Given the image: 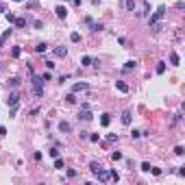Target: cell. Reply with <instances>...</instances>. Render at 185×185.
Listing matches in <instances>:
<instances>
[{
  "mask_svg": "<svg viewBox=\"0 0 185 185\" xmlns=\"http://www.w3.org/2000/svg\"><path fill=\"white\" fill-rule=\"evenodd\" d=\"M98 168H100V163H98V161H89V170H92V174L98 170Z\"/></svg>",
  "mask_w": 185,
  "mask_h": 185,
  "instance_id": "603a6c76",
  "label": "cell"
},
{
  "mask_svg": "<svg viewBox=\"0 0 185 185\" xmlns=\"http://www.w3.org/2000/svg\"><path fill=\"white\" fill-rule=\"evenodd\" d=\"M54 168H57V170H63V159H59V157H54Z\"/></svg>",
  "mask_w": 185,
  "mask_h": 185,
  "instance_id": "44dd1931",
  "label": "cell"
},
{
  "mask_svg": "<svg viewBox=\"0 0 185 185\" xmlns=\"http://www.w3.org/2000/svg\"><path fill=\"white\" fill-rule=\"evenodd\" d=\"M78 118H81V120H85V122H89L94 118V113L89 111V107H81V113H78Z\"/></svg>",
  "mask_w": 185,
  "mask_h": 185,
  "instance_id": "277c9868",
  "label": "cell"
},
{
  "mask_svg": "<svg viewBox=\"0 0 185 185\" xmlns=\"http://www.w3.org/2000/svg\"><path fill=\"white\" fill-rule=\"evenodd\" d=\"M170 63H172V65H181V57H179L176 52L170 54Z\"/></svg>",
  "mask_w": 185,
  "mask_h": 185,
  "instance_id": "2e32d148",
  "label": "cell"
},
{
  "mask_svg": "<svg viewBox=\"0 0 185 185\" xmlns=\"http://www.w3.org/2000/svg\"><path fill=\"white\" fill-rule=\"evenodd\" d=\"M81 65H83V68H89V65H94V59L89 57V54H85V57L81 59Z\"/></svg>",
  "mask_w": 185,
  "mask_h": 185,
  "instance_id": "8fae6325",
  "label": "cell"
},
{
  "mask_svg": "<svg viewBox=\"0 0 185 185\" xmlns=\"http://www.w3.org/2000/svg\"><path fill=\"white\" fill-rule=\"evenodd\" d=\"M122 5L127 11H135V0H122Z\"/></svg>",
  "mask_w": 185,
  "mask_h": 185,
  "instance_id": "7c38bea8",
  "label": "cell"
},
{
  "mask_svg": "<svg viewBox=\"0 0 185 185\" xmlns=\"http://www.w3.org/2000/svg\"><path fill=\"white\" fill-rule=\"evenodd\" d=\"M9 37H11V29H7L5 33L0 35V48H2V44H5V41H7V39H9Z\"/></svg>",
  "mask_w": 185,
  "mask_h": 185,
  "instance_id": "5bb4252c",
  "label": "cell"
},
{
  "mask_svg": "<svg viewBox=\"0 0 185 185\" xmlns=\"http://www.w3.org/2000/svg\"><path fill=\"white\" fill-rule=\"evenodd\" d=\"M89 85L87 83H74L72 85V94H78V92H87Z\"/></svg>",
  "mask_w": 185,
  "mask_h": 185,
  "instance_id": "5b68a950",
  "label": "cell"
},
{
  "mask_svg": "<svg viewBox=\"0 0 185 185\" xmlns=\"http://www.w3.org/2000/svg\"><path fill=\"white\" fill-rule=\"evenodd\" d=\"M109 174H111V179H113V181H118V179H120V174H118L116 170H113V172H109Z\"/></svg>",
  "mask_w": 185,
  "mask_h": 185,
  "instance_id": "f35d334b",
  "label": "cell"
},
{
  "mask_svg": "<svg viewBox=\"0 0 185 185\" xmlns=\"http://www.w3.org/2000/svg\"><path fill=\"white\" fill-rule=\"evenodd\" d=\"M141 170H144V172H150V163H148V161H144V163H141Z\"/></svg>",
  "mask_w": 185,
  "mask_h": 185,
  "instance_id": "d6a6232c",
  "label": "cell"
},
{
  "mask_svg": "<svg viewBox=\"0 0 185 185\" xmlns=\"http://www.w3.org/2000/svg\"><path fill=\"white\" fill-rule=\"evenodd\" d=\"M0 11H7V5L2 2V0H0Z\"/></svg>",
  "mask_w": 185,
  "mask_h": 185,
  "instance_id": "60d3db41",
  "label": "cell"
},
{
  "mask_svg": "<svg viewBox=\"0 0 185 185\" xmlns=\"http://www.w3.org/2000/svg\"><path fill=\"white\" fill-rule=\"evenodd\" d=\"M94 174H96V179H98V181H102V183H107V181L111 179V174H109V170H102V168H98V170L94 172Z\"/></svg>",
  "mask_w": 185,
  "mask_h": 185,
  "instance_id": "3957f363",
  "label": "cell"
},
{
  "mask_svg": "<svg viewBox=\"0 0 185 185\" xmlns=\"http://www.w3.org/2000/svg\"><path fill=\"white\" fill-rule=\"evenodd\" d=\"M48 155L52 157V159H54V157H59V148H50V150H48Z\"/></svg>",
  "mask_w": 185,
  "mask_h": 185,
  "instance_id": "83f0119b",
  "label": "cell"
},
{
  "mask_svg": "<svg viewBox=\"0 0 185 185\" xmlns=\"http://www.w3.org/2000/svg\"><path fill=\"white\" fill-rule=\"evenodd\" d=\"M5 135H7V129H5V127H0V137H5Z\"/></svg>",
  "mask_w": 185,
  "mask_h": 185,
  "instance_id": "ab89813d",
  "label": "cell"
},
{
  "mask_svg": "<svg viewBox=\"0 0 185 185\" xmlns=\"http://www.w3.org/2000/svg\"><path fill=\"white\" fill-rule=\"evenodd\" d=\"M107 139H109V141H118V135H116V133H109Z\"/></svg>",
  "mask_w": 185,
  "mask_h": 185,
  "instance_id": "e575fe53",
  "label": "cell"
},
{
  "mask_svg": "<svg viewBox=\"0 0 185 185\" xmlns=\"http://www.w3.org/2000/svg\"><path fill=\"white\" fill-rule=\"evenodd\" d=\"M87 139H89V141H94V144H96V141L100 139V135H98V133H92V135H87Z\"/></svg>",
  "mask_w": 185,
  "mask_h": 185,
  "instance_id": "d4e9b609",
  "label": "cell"
},
{
  "mask_svg": "<svg viewBox=\"0 0 185 185\" xmlns=\"http://www.w3.org/2000/svg\"><path fill=\"white\" fill-rule=\"evenodd\" d=\"M41 78H44V83H46V81H50L52 76H50V72H44V74H41Z\"/></svg>",
  "mask_w": 185,
  "mask_h": 185,
  "instance_id": "8d00e7d4",
  "label": "cell"
},
{
  "mask_svg": "<svg viewBox=\"0 0 185 185\" xmlns=\"http://www.w3.org/2000/svg\"><path fill=\"white\" fill-rule=\"evenodd\" d=\"M15 2H24V0H15Z\"/></svg>",
  "mask_w": 185,
  "mask_h": 185,
  "instance_id": "7bdbcfd3",
  "label": "cell"
},
{
  "mask_svg": "<svg viewBox=\"0 0 185 185\" xmlns=\"http://www.w3.org/2000/svg\"><path fill=\"white\" fill-rule=\"evenodd\" d=\"M120 120H122V124H124V127H129V124H131V111H124Z\"/></svg>",
  "mask_w": 185,
  "mask_h": 185,
  "instance_id": "4fadbf2b",
  "label": "cell"
},
{
  "mask_svg": "<svg viewBox=\"0 0 185 185\" xmlns=\"http://www.w3.org/2000/svg\"><path fill=\"white\" fill-rule=\"evenodd\" d=\"M59 131H61V133H70V131H72V127H70V122L61 120V122H59Z\"/></svg>",
  "mask_w": 185,
  "mask_h": 185,
  "instance_id": "ba28073f",
  "label": "cell"
},
{
  "mask_svg": "<svg viewBox=\"0 0 185 185\" xmlns=\"http://www.w3.org/2000/svg\"><path fill=\"white\" fill-rule=\"evenodd\" d=\"M163 72H166V63L159 61V63H157V74H163Z\"/></svg>",
  "mask_w": 185,
  "mask_h": 185,
  "instance_id": "7402d4cb",
  "label": "cell"
},
{
  "mask_svg": "<svg viewBox=\"0 0 185 185\" xmlns=\"http://www.w3.org/2000/svg\"><path fill=\"white\" fill-rule=\"evenodd\" d=\"M183 152H185V148H183V146H176V148H174V155H179V157H181Z\"/></svg>",
  "mask_w": 185,
  "mask_h": 185,
  "instance_id": "4dcf8cb0",
  "label": "cell"
},
{
  "mask_svg": "<svg viewBox=\"0 0 185 185\" xmlns=\"http://www.w3.org/2000/svg\"><path fill=\"white\" fill-rule=\"evenodd\" d=\"M35 50H37V52H39V54H44V52H46V50H48V46H46V44H44V41H41V44H37V46H35Z\"/></svg>",
  "mask_w": 185,
  "mask_h": 185,
  "instance_id": "ffe728a7",
  "label": "cell"
},
{
  "mask_svg": "<svg viewBox=\"0 0 185 185\" xmlns=\"http://www.w3.org/2000/svg\"><path fill=\"white\" fill-rule=\"evenodd\" d=\"M13 24L18 26V29H24V26H26V20H24V18H15V22H13Z\"/></svg>",
  "mask_w": 185,
  "mask_h": 185,
  "instance_id": "d6986e66",
  "label": "cell"
},
{
  "mask_svg": "<svg viewBox=\"0 0 185 185\" xmlns=\"http://www.w3.org/2000/svg\"><path fill=\"white\" fill-rule=\"evenodd\" d=\"M70 41H72V44H78V41H81V33H76V31L70 33Z\"/></svg>",
  "mask_w": 185,
  "mask_h": 185,
  "instance_id": "e0dca14e",
  "label": "cell"
},
{
  "mask_svg": "<svg viewBox=\"0 0 185 185\" xmlns=\"http://www.w3.org/2000/svg\"><path fill=\"white\" fill-rule=\"evenodd\" d=\"M131 137H133V139H137V137H141V131H133V133H131Z\"/></svg>",
  "mask_w": 185,
  "mask_h": 185,
  "instance_id": "74e56055",
  "label": "cell"
},
{
  "mask_svg": "<svg viewBox=\"0 0 185 185\" xmlns=\"http://www.w3.org/2000/svg\"><path fill=\"white\" fill-rule=\"evenodd\" d=\"M52 52H54V57H59V59H63L65 54H68V48H65V46H57V48H54Z\"/></svg>",
  "mask_w": 185,
  "mask_h": 185,
  "instance_id": "52a82bcc",
  "label": "cell"
},
{
  "mask_svg": "<svg viewBox=\"0 0 185 185\" xmlns=\"http://www.w3.org/2000/svg\"><path fill=\"white\" fill-rule=\"evenodd\" d=\"M72 2H74V5H76V7H78V5H81V0H72Z\"/></svg>",
  "mask_w": 185,
  "mask_h": 185,
  "instance_id": "b9f144b4",
  "label": "cell"
},
{
  "mask_svg": "<svg viewBox=\"0 0 185 185\" xmlns=\"http://www.w3.org/2000/svg\"><path fill=\"white\" fill-rule=\"evenodd\" d=\"M54 13H57V18H65V15H68V9H65L63 5H59L57 9H54Z\"/></svg>",
  "mask_w": 185,
  "mask_h": 185,
  "instance_id": "30bf717a",
  "label": "cell"
},
{
  "mask_svg": "<svg viewBox=\"0 0 185 185\" xmlns=\"http://www.w3.org/2000/svg\"><path fill=\"white\" fill-rule=\"evenodd\" d=\"M137 65V61L135 59H131V61H127V63H124V72H129V70H133Z\"/></svg>",
  "mask_w": 185,
  "mask_h": 185,
  "instance_id": "ac0fdd59",
  "label": "cell"
},
{
  "mask_svg": "<svg viewBox=\"0 0 185 185\" xmlns=\"http://www.w3.org/2000/svg\"><path fill=\"white\" fill-rule=\"evenodd\" d=\"M116 87H118V89H120V92H124V94H127V92H129V85H127V83H124V81H116Z\"/></svg>",
  "mask_w": 185,
  "mask_h": 185,
  "instance_id": "9a60e30c",
  "label": "cell"
},
{
  "mask_svg": "<svg viewBox=\"0 0 185 185\" xmlns=\"http://www.w3.org/2000/svg\"><path fill=\"white\" fill-rule=\"evenodd\" d=\"M31 85H33V94L37 98L44 96V78H41V74H33V81H31Z\"/></svg>",
  "mask_w": 185,
  "mask_h": 185,
  "instance_id": "6da1fadb",
  "label": "cell"
},
{
  "mask_svg": "<svg viewBox=\"0 0 185 185\" xmlns=\"http://www.w3.org/2000/svg\"><path fill=\"white\" fill-rule=\"evenodd\" d=\"M65 100H68L70 105H74V102H76V96H74V94H68V96H65Z\"/></svg>",
  "mask_w": 185,
  "mask_h": 185,
  "instance_id": "4316f807",
  "label": "cell"
},
{
  "mask_svg": "<svg viewBox=\"0 0 185 185\" xmlns=\"http://www.w3.org/2000/svg\"><path fill=\"white\" fill-rule=\"evenodd\" d=\"M7 105L9 107H13V105H20V94H9V98H7Z\"/></svg>",
  "mask_w": 185,
  "mask_h": 185,
  "instance_id": "8992f818",
  "label": "cell"
},
{
  "mask_svg": "<svg viewBox=\"0 0 185 185\" xmlns=\"http://www.w3.org/2000/svg\"><path fill=\"white\" fill-rule=\"evenodd\" d=\"M7 20H9V24H13L15 22V13H7Z\"/></svg>",
  "mask_w": 185,
  "mask_h": 185,
  "instance_id": "836d02e7",
  "label": "cell"
},
{
  "mask_svg": "<svg viewBox=\"0 0 185 185\" xmlns=\"http://www.w3.org/2000/svg\"><path fill=\"white\" fill-rule=\"evenodd\" d=\"M111 159H113V161H120V159H122V152L113 150V152H111Z\"/></svg>",
  "mask_w": 185,
  "mask_h": 185,
  "instance_id": "484cf974",
  "label": "cell"
},
{
  "mask_svg": "<svg viewBox=\"0 0 185 185\" xmlns=\"http://www.w3.org/2000/svg\"><path fill=\"white\" fill-rule=\"evenodd\" d=\"M150 172H152L155 176H159V174H161V170H159V168H152V166H150Z\"/></svg>",
  "mask_w": 185,
  "mask_h": 185,
  "instance_id": "d590c367",
  "label": "cell"
},
{
  "mask_svg": "<svg viewBox=\"0 0 185 185\" xmlns=\"http://www.w3.org/2000/svg\"><path fill=\"white\" fill-rule=\"evenodd\" d=\"M163 15H166V7L161 5V7H157V11L150 15V18H148V24H150V26H152V24H157L159 20H163Z\"/></svg>",
  "mask_w": 185,
  "mask_h": 185,
  "instance_id": "7a4b0ae2",
  "label": "cell"
},
{
  "mask_svg": "<svg viewBox=\"0 0 185 185\" xmlns=\"http://www.w3.org/2000/svg\"><path fill=\"white\" fill-rule=\"evenodd\" d=\"M20 52H22V50H20V46H15V48L11 50V57H20Z\"/></svg>",
  "mask_w": 185,
  "mask_h": 185,
  "instance_id": "f1b7e54d",
  "label": "cell"
},
{
  "mask_svg": "<svg viewBox=\"0 0 185 185\" xmlns=\"http://www.w3.org/2000/svg\"><path fill=\"white\" fill-rule=\"evenodd\" d=\"M33 26H35V29H44V22H41V20H35Z\"/></svg>",
  "mask_w": 185,
  "mask_h": 185,
  "instance_id": "1f68e13d",
  "label": "cell"
},
{
  "mask_svg": "<svg viewBox=\"0 0 185 185\" xmlns=\"http://www.w3.org/2000/svg\"><path fill=\"white\" fill-rule=\"evenodd\" d=\"M100 124L102 127H109V124H111V113H102L100 116Z\"/></svg>",
  "mask_w": 185,
  "mask_h": 185,
  "instance_id": "9c48e42d",
  "label": "cell"
},
{
  "mask_svg": "<svg viewBox=\"0 0 185 185\" xmlns=\"http://www.w3.org/2000/svg\"><path fill=\"white\" fill-rule=\"evenodd\" d=\"M9 85H11V87H18V85H20V78H18V76L9 78Z\"/></svg>",
  "mask_w": 185,
  "mask_h": 185,
  "instance_id": "cb8c5ba5",
  "label": "cell"
},
{
  "mask_svg": "<svg viewBox=\"0 0 185 185\" xmlns=\"http://www.w3.org/2000/svg\"><path fill=\"white\" fill-rule=\"evenodd\" d=\"M92 31H94V33H96V31H102V24H100V22H98V24L94 22V24H92Z\"/></svg>",
  "mask_w": 185,
  "mask_h": 185,
  "instance_id": "f546056e",
  "label": "cell"
}]
</instances>
